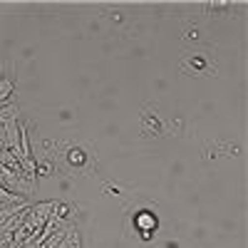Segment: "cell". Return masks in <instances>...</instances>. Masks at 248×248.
I'll list each match as a JSON object with an SVG mask.
<instances>
[{"instance_id": "obj_1", "label": "cell", "mask_w": 248, "mask_h": 248, "mask_svg": "<svg viewBox=\"0 0 248 248\" xmlns=\"http://www.w3.org/2000/svg\"><path fill=\"white\" fill-rule=\"evenodd\" d=\"M156 226H159V221H156V216L149 214V211H139V214L134 216V231L139 233L141 241H152L154 233H156Z\"/></svg>"}, {"instance_id": "obj_2", "label": "cell", "mask_w": 248, "mask_h": 248, "mask_svg": "<svg viewBox=\"0 0 248 248\" xmlns=\"http://www.w3.org/2000/svg\"><path fill=\"white\" fill-rule=\"evenodd\" d=\"M0 203H20V196H17V194H13V191H8V189H3V186H0Z\"/></svg>"}, {"instance_id": "obj_3", "label": "cell", "mask_w": 248, "mask_h": 248, "mask_svg": "<svg viewBox=\"0 0 248 248\" xmlns=\"http://www.w3.org/2000/svg\"><path fill=\"white\" fill-rule=\"evenodd\" d=\"M10 90H13V82L10 79H0V102L5 99V94H10Z\"/></svg>"}, {"instance_id": "obj_4", "label": "cell", "mask_w": 248, "mask_h": 248, "mask_svg": "<svg viewBox=\"0 0 248 248\" xmlns=\"http://www.w3.org/2000/svg\"><path fill=\"white\" fill-rule=\"evenodd\" d=\"M67 159H70V164H82V161H85V154H82L79 149H72L67 154Z\"/></svg>"}]
</instances>
